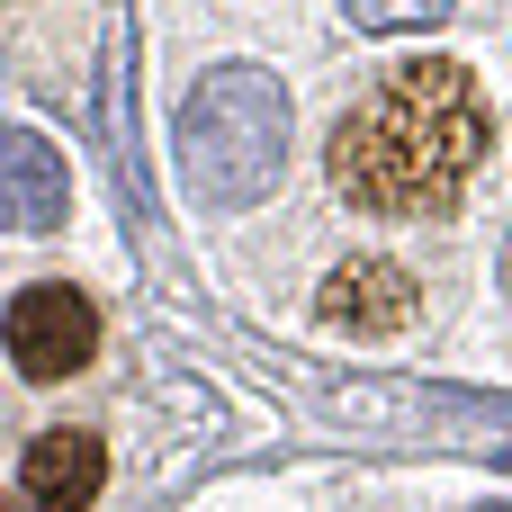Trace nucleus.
<instances>
[{
    "label": "nucleus",
    "instance_id": "f257e3e1",
    "mask_svg": "<svg viewBox=\"0 0 512 512\" xmlns=\"http://www.w3.org/2000/svg\"><path fill=\"white\" fill-rule=\"evenodd\" d=\"M486 99L468 63H396L333 126V189L369 216H441L486 162Z\"/></svg>",
    "mask_w": 512,
    "mask_h": 512
},
{
    "label": "nucleus",
    "instance_id": "f03ea898",
    "mask_svg": "<svg viewBox=\"0 0 512 512\" xmlns=\"http://www.w3.org/2000/svg\"><path fill=\"white\" fill-rule=\"evenodd\" d=\"M180 180L207 207H252L288 162V90L261 63H216L180 99Z\"/></svg>",
    "mask_w": 512,
    "mask_h": 512
},
{
    "label": "nucleus",
    "instance_id": "7ed1b4c3",
    "mask_svg": "<svg viewBox=\"0 0 512 512\" xmlns=\"http://www.w3.org/2000/svg\"><path fill=\"white\" fill-rule=\"evenodd\" d=\"M0 342H9V360H18V378L45 387V378H72V369L99 351V315H90L81 288H18Z\"/></svg>",
    "mask_w": 512,
    "mask_h": 512
},
{
    "label": "nucleus",
    "instance_id": "20e7f679",
    "mask_svg": "<svg viewBox=\"0 0 512 512\" xmlns=\"http://www.w3.org/2000/svg\"><path fill=\"white\" fill-rule=\"evenodd\" d=\"M72 207L63 153L36 126H0V234H54Z\"/></svg>",
    "mask_w": 512,
    "mask_h": 512
},
{
    "label": "nucleus",
    "instance_id": "39448f33",
    "mask_svg": "<svg viewBox=\"0 0 512 512\" xmlns=\"http://www.w3.org/2000/svg\"><path fill=\"white\" fill-rule=\"evenodd\" d=\"M315 306H324V324H342V333H405V324H414V279H405L396 261H342Z\"/></svg>",
    "mask_w": 512,
    "mask_h": 512
},
{
    "label": "nucleus",
    "instance_id": "423d86ee",
    "mask_svg": "<svg viewBox=\"0 0 512 512\" xmlns=\"http://www.w3.org/2000/svg\"><path fill=\"white\" fill-rule=\"evenodd\" d=\"M99 477H108L99 432H45V441H27V468H18V486L36 495V512H90Z\"/></svg>",
    "mask_w": 512,
    "mask_h": 512
},
{
    "label": "nucleus",
    "instance_id": "0eeeda50",
    "mask_svg": "<svg viewBox=\"0 0 512 512\" xmlns=\"http://www.w3.org/2000/svg\"><path fill=\"white\" fill-rule=\"evenodd\" d=\"M351 9V27H369V36H405V27H441L459 0H342Z\"/></svg>",
    "mask_w": 512,
    "mask_h": 512
},
{
    "label": "nucleus",
    "instance_id": "6e6552de",
    "mask_svg": "<svg viewBox=\"0 0 512 512\" xmlns=\"http://www.w3.org/2000/svg\"><path fill=\"white\" fill-rule=\"evenodd\" d=\"M504 297H512V243H504Z\"/></svg>",
    "mask_w": 512,
    "mask_h": 512
},
{
    "label": "nucleus",
    "instance_id": "1a4fd4ad",
    "mask_svg": "<svg viewBox=\"0 0 512 512\" xmlns=\"http://www.w3.org/2000/svg\"><path fill=\"white\" fill-rule=\"evenodd\" d=\"M0 512H18V504H9V495H0Z\"/></svg>",
    "mask_w": 512,
    "mask_h": 512
},
{
    "label": "nucleus",
    "instance_id": "9d476101",
    "mask_svg": "<svg viewBox=\"0 0 512 512\" xmlns=\"http://www.w3.org/2000/svg\"><path fill=\"white\" fill-rule=\"evenodd\" d=\"M486 512H512V504H486Z\"/></svg>",
    "mask_w": 512,
    "mask_h": 512
}]
</instances>
